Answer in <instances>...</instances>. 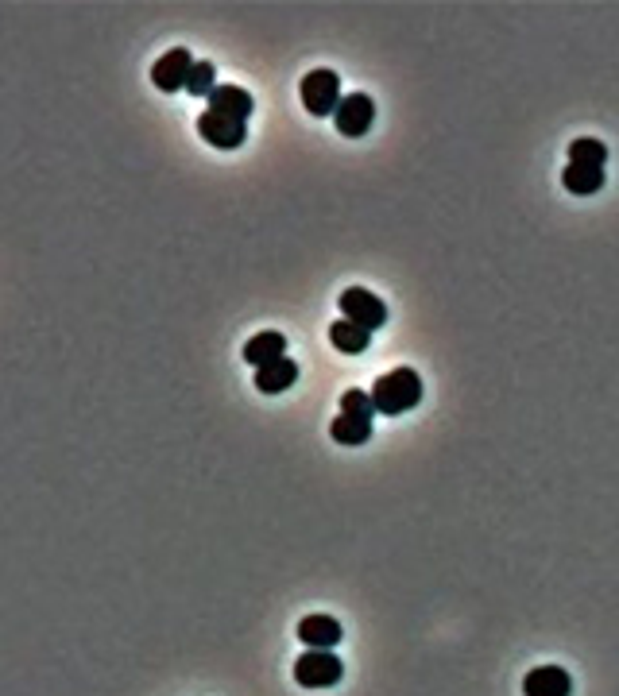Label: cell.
<instances>
[{"mask_svg": "<svg viewBox=\"0 0 619 696\" xmlns=\"http://www.w3.org/2000/svg\"><path fill=\"white\" fill-rule=\"evenodd\" d=\"M561 186H565L569 194H577V198H589V194H596V190L604 186V171H585V167H569V163H565Z\"/></svg>", "mask_w": 619, "mask_h": 696, "instance_id": "2e32d148", "label": "cell"}, {"mask_svg": "<svg viewBox=\"0 0 619 696\" xmlns=\"http://www.w3.org/2000/svg\"><path fill=\"white\" fill-rule=\"evenodd\" d=\"M209 109H213V113H225V116H233V120H244V124H248V116H252V109H256V101H252V93H248V89H240V86H217L213 93H209Z\"/></svg>", "mask_w": 619, "mask_h": 696, "instance_id": "8fae6325", "label": "cell"}, {"mask_svg": "<svg viewBox=\"0 0 619 696\" xmlns=\"http://www.w3.org/2000/svg\"><path fill=\"white\" fill-rule=\"evenodd\" d=\"M341 318L356 321V325H364L368 333H376V329H384L387 321V306L372 294L368 287H349L341 290Z\"/></svg>", "mask_w": 619, "mask_h": 696, "instance_id": "277c9868", "label": "cell"}, {"mask_svg": "<svg viewBox=\"0 0 619 696\" xmlns=\"http://www.w3.org/2000/svg\"><path fill=\"white\" fill-rule=\"evenodd\" d=\"M217 89V70H213V62H194V70H190V78H186V93L190 97H206Z\"/></svg>", "mask_w": 619, "mask_h": 696, "instance_id": "e0dca14e", "label": "cell"}, {"mask_svg": "<svg viewBox=\"0 0 619 696\" xmlns=\"http://www.w3.org/2000/svg\"><path fill=\"white\" fill-rule=\"evenodd\" d=\"M565 155H569V167H585V171H604V163H608V147L592 140V136L573 140Z\"/></svg>", "mask_w": 619, "mask_h": 696, "instance_id": "9a60e30c", "label": "cell"}, {"mask_svg": "<svg viewBox=\"0 0 619 696\" xmlns=\"http://www.w3.org/2000/svg\"><path fill=\"white\" fill-rule=\"evenodd\" d=\"M341 410H345V414H356V418H368V422L380 414V410H376V403H372V391H360V387H356V391H345Z\"/></svg>", "mask_w": 619, "mask_h": 696, "instance_id": "ac0fdd59", "label": "cell"}, {"mask_svg": "<svg viewBox=\"0 0 619 696\" xmlns=\"http://www.w3.org/2000/svg\"><path fill=\"white\" fill-rule=\"evenodd\" d=\"M283 356H287V337L275 333V329L256 333V337L244 345V364H252V368H267V364H275V360H283Z\"/></svg>", "mask_w": 619, "mask_h": 696, "instance_id": "30bf717a", "label": "cell"}, {"mask_svg": "<svg viewBox=\"0 0 619 696\" xmlns=\"http://www.w3.org/2000/svg\"><path fill=\"white\" fill-rule=\"evenodd\" d=\"M372 403L380 414H403L422 403V376L414 368H391L372 383Z\"/></svg>", "mask_w": 619, "mask_h": 696, "instance_id": "6da1fadb", "label": "cell"}, {"mask_svg": "<svg viewBox=\"0 0 619 696\" xmlns=\"http://www.w3.org/2000/svg\"><path fill=\"white\" fill-rule=\"evenodd\" d=\"M372 120H376V101H372L368 93H345L341 105H337V113H333L337 132L349 136V140L364 136V132L372 128Z\"/></svg>", "mask_w": 619, "mask_h": 696, "instance_id": "5b68a950", "label": "cell"}, {"mask_svg": "<svg viewBox=\"0 0 619 696\" xmlns=\"http://www.w3.org/2000/svg\"><path fill=\"white\" fill-rule=\"evenodd\" d=\"M329 345L337 348V352H349V356H356V352H364V348L372 345V333H368L364 325H356V321L337 318L333 325H329Z\"/></svg>", "mask_w": 619, "mask_h": 696, "instance_id": "4fadbf2b", "label": "cell"}, {"mask_svg": "<svg viewBox=\"0 0 619 696\" xmlns=\"http://www.w3.org/2000/svg\"><path fill=\"white\" fill-rule=\"evenodd\" d=\"M190 70H194L190 51H186V47H171L163 58H155V66H151V82H155V89H163V93H178V89H186Z\"/></svg>", "mask_w": 619, "mask_h": 696, "instance_id": "52a82bcc", "label": "cell"}, {"mask_svg": "<svg viewBox=\"0 0 619 696\" xmlns=\"http://www.w3.org/2000/svg\"><path fill=\"white\" fill-rule=\"evenodd\" d=\"M329 437L337 441V445H364L368 437H372V422L368 418H356V414H337L333 422H329Z\"/></svg>", "mask_w": 619, "mask_h": 696, "instance_id": "5bb4252c", "label": "cell"}, {"mask_svg": "<svg viewBox=\"0 0 619 696\" xmlns=\"http://www.w3.org/2000/svg\"><path fill=\"white\" fill-rule=\"evenodd\" d=\"M298 379V364L291 356H283V360H275V364H267V368H256V387L264 391V395H283V391H291Z\"/></svg>", "mask_w": 619, "mask_h": 696, "instance_id": "7c38bea8", "label": "cell"}, {"mask_svg": "<svg viewBox=\"0 0 619 696\" xmlns=\"http://www.w3.org/2000/svg\"><path fill=\"white\" fill-rule=\"evenodd\" d=\"M523 696H573V677L561 666H534L523 677Z\"/></svg>", "mask_w": 619, "mask_h": 696, "instance_id": "ba28073f", "label": "cell"}, {"mask_svg": "<svg viewBox=\"0 0 619 696\" xmlns=\"http://www.w3.org/2000/svg\"><path fill=\"white\" fill-rule=\"evenodd\" d=\"M298 97H302V109H310V116H333L341 105V78L318 66L298 82Z\"/></svg>", "mask_w": 619, "mask_h": 696, "instance_id": "7a4b0ae2", "label": "cell"}, {"mask_svg": "<svg viewBox=\"0 0 619 696\" xmlns=\"http://www.w3.org/2000/svg\"><path fill=\"white\" fill-rule=\"evenodd\" d=\"M298 638H302L306 650H333L345 638V631H341V623L333 615H306L298 623Z\"/></svg>", "mask_w": 619, "mask_h": 696, "instance_id": "9c48e42d", "label": "cell"}, {"mask_svg": "<svg viewBox=\"0 0 619 696\" xmlns=\"http://www.w3.org/2000/svg\"><path fill=\"white\" fill-rule=\"evenodd\" d=\"M345 677V666L333 650H306L295 662V681L302 689H333Z\"/></svg>", "mask_w": 619, "mask_h": 696, "instance_id": "3957f363", "label": "cell"}, {"mask_svg": "<svg viewBox=\"0 0 619 696\" xmlns=\"http://www.w3.org/2000/svg\"><path fill=\"white\" fill-rule=\"evenodd\" d=\"M198 136H202L209 147L236 151V147L244 144V136H248V124H244V120H233V116H225V113L206 109V113L198 116Z\"/></svg>", "mask_w": 619, "mask_h": 696, "instance_id": "8992f818", "label": "cell"}]
</instances>
